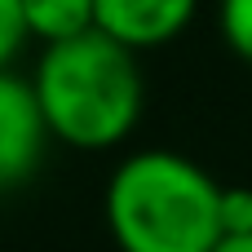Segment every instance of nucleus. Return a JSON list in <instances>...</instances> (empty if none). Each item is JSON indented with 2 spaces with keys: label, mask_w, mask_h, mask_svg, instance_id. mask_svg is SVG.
I'll return each mask as SVG.
<instances>
[{
  "label": "nucleus",
  "mask_w": 252,
  "mask_h": 252,
  "mask_svg": "<svg viewBox=\"0 0 252 252\" xmlns=\"http://www.w3.org/2000/svg\"><path fill=\"white\" fill-rule=\"evenodd\" d=\"M199 13V0H97V31L124 49H159L177 40Z\"/></svg>",
  "instance_id": "nucleus-4"
},
{
  "label": "nucleus",
  "mask_w": 252,
  "mask_h": 252,
  "mask_svg": "<svg viewBox=\"0 0 252 252\" xmlns=\"http://www.w3.org/2000/svg\"><path fill=\"white\" fill-rule=\"evenodd\" d=\"M27 40H31V31H27L22 0H0V71H9V62L22 53Z\"/></svg>",
  "instance_id": "nucleus-7"
},
{
  "label": "nucleus",
  "mask_w": 252,
  "mask_h": 252,
  "mask_svg": "<svg viewBox=\"0 0 252 252\" xmlns=\"http://www.w3.org/2000/svg\"><path fill=\"white\" fill-rule=\"evenodd\" d=\"M49 142L53 137H49V124L40 115L31 80L0 71V195L22 186L40 168Z\"/></svg>",
  "instance_id": "nucleus-3"
},
{
  "label": "nucleus",
  "mask_w": 252,
  "mask_h": 252,
  "mask_svg": "<svg viewBox=\"0 0 252 252\" xmlns=\"http://www.w3.org/2000/svg\"><path fill=\"white\" fill-rule=\"evenodd\" d=\"M31 89L49 124V137L75 151L120 146L137 128L146 106V80L137 53L97 27L75 40L44 44Z\"/></svg>",
  "instance_id": "nucleus-1"
},
{
  "label": "nucleus",
  "mask_w": 252,
  "mask_h": 252,
  "mask_svg": "<svg viewBox=\"0 0 252 252\" xmlns=\"http://www.w3.org/2000/svg\"><path fill=\"white\" fill-rule=\"evenodd\" d=\"M221 35L235 58L252 66V0H221Z\"/></svg>",
  "instance_id": "nucleus-6"
},
{
  "label": "nucleus",
  "mask_w": 252,
  "mask_h": 252,
  "mask_svg": "<svg viewBox=\"0 0 252 252\" xmlns=\"http://www.w3.org/2000/svg\"><path fill=\"white\" fill-rule=\"evenodd\" d=\"M221 235H252V186H221Z\"/></svg>",
  "instance_id": "nucleus-8"
},
{
  "label": "nucleus",
  "mask_w": 252,
  "mask_h": 252,
  "mask_svg": "<svg viewBox=\"0 0 252 252\" xmlns=\"http://www.w3.org/2000/svg\"><path fill=\"white\" fill-rule=\"evenodd\" d=\"M102 208L120 252H213L221 239V182L164 146L120 159Z\"/></svg>",
  "instance_id": "nucleus-2"
},
{
  "label": "nucleus",
  "mask_w": 252,
  "mask_h": 252,
  "mask_svg": "<svg viewBox=\"0 0 252 252\" xmlns=\"http://www.w3.org/2000/svg\"><path fill=\"white\" fill-rule=\"evenodd\" d=\"M213 252H252V235H221Z\"/></svg>",
  "instance_id": "nucleus-9"
},
{
  "label": "nucleus",
  "mask_w": 252,
  "mask_h": 252,
  "mask_svg": "<svg viewBox=\"0 0 252 252\" xmlns=\"http://www.w3.org/2000/svg\"><path fill=\"white\" fill-rule=\"evenodd\" d=\"M22 13L40 44H62L97 27V0H22Z\"/></svg>",
  "instance_id": "nucleus-5"
}]
</instances>
